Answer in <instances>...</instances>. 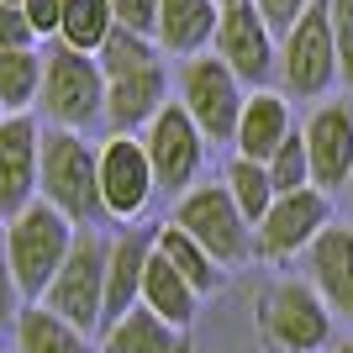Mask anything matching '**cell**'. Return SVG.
<instances>
[{"label": "cell", "instance_id": "7", "mask_svg": "<svg viewBox=\"0 0 353 353\" xmlns=\"http://www.w3.org/2000/svg\"><path fill=\"white\" fill-rule=\"evenodd\" d=\"M169 221H174L179 232H190L221 269L253 259V227H248V216L237 211L232 190H227L221 179H216V185H195V190H185L174 201V216H169Z\"/></svg>", "mask_w": 353, "mask_h": 353}, {"label": "cell", "instance_id": "30", "mask_svg": "<svg viewBox=\"0 0 353 353\" xmlns=\"http://www.w3.org/2000/svg\"><path fill=\"white\" fill-rule=\"evenodd\" d=\"M37 43H43V37L32 32L27 11L0 0V53H27V48H37Z\"/></svg>", "mask_w": 353, "mask_h": 353}, {"label": "cell", "instance_id": "24", "mask_svg": "<svg viewBox=\"0 0 353 353\" xmlns=\"http://www.w3.org/2000/svg\"><path fill=\"white\" fill-rule=\"evenodd\" d=\"M37 95H43V48L0 53V105H6V117H32Z\"/></svg>", "mask_w": 353, "mask_h": 353}, {"label": "cell", "instance_id": "33", "mask_svg": "<svg viewBox=\"0 0 353 353\" xmlns=\"http://www.w3.org/2000/svg\"><path fill=\"white\" fill-rule=\"evenodd\" d=\"M21 11H27V21H32V32L37 37H59V21H63V0H21Z\"/></svg>", "mask_w": 353, "mask_h": 353}, {"label": "cell", "instance_id": "27", "mask_svg": "<svg viewBox=\"0 0 353 353\" xmlns=\"http://www.w3.org/2000/svg\"><path fill=\"white\" fill-rule=\"evenodd\" d=\"M95 63H101L105 79H121V74L153 69V63H159V43H153V37H137V32H121V27H117V32L101 43Z\"/></svg>", "mask_w": 353, "mask_h": 353}, {"label": "cell", "instance_id": "5", "mask_svg": "<svg viewBox=\"0 0 353 353\" xmlns=\"http://www.w3.org/2000/svg\"><path fill=\"white\" fill-rule=\"evenodd\" d=\"M338 79L343 69H338L332 11H327V0H311L306 16L280 37V85L290 101H322Z\"/></svg>", "mask_w": 353, "mask_h": 353}, {"label": "cell", "instance_id": "18", "mask_svg": "<svg viewBox=\"0 0 353 353\" xmlns=\"http://www.w3.org/2000/svg\"><path fill=\"white\" fill-rule=\"evenodd\" d=\"M295 132V117H290V95L285 90H253L248 105H243V121H237V159H253V163H269L280 153V143Z\"/></svg>", "mask_w": 353, "mask_h": 353}, {"label": "cell", "instance_id": "26", "mask_svg": "<svg viewBox=\"0 0 353 353\" xmlns=\"http://www.w3.org/2000/svg\"><path fill=\"white\" fill-rule=\"evenodd\" d=\"M221 185L232 190V201H237V211L248 216V227H259V221H264V211L274 206V179H269L264 163H253V159H232Z\"/></svg>", "mask_w": 353, "mask_h": 353}, {"label": "cell", "instance_id": "19", "mask_svg": "<svg viewBox=\"0 0 353 353\" xmlns=\"http://www.w3.org/2000/svg\"><path fill=\"white\" fill-rule=\"evenodd\" d=\"M221 6L216 0H159V53L201 59L216 43Z\"/></svg>", "mask_w": 353, "mask_h": 353}, {"label": "cell", "instance_id": "22", "mask_svg": "<svg viewBox=\"0 0 353 353\" xmlns=\"http://www.w3.org/2000/svg\"><path fill=\"white\" fill-rule=\"evenodd\" d=\"M16 353H95L79 327L53 316L48 306H21L16 316Z\"/></svg>", "mask_w": 353, "mask_h": 353}, {"label": "cell", "instance_id": "39", "mask_svg": "<svg viewBox=\"0 0 353 353\" xmlns=\"http://www.w3.org/2000/svg\"><path fill=\"white\" fill-rule=\"evenodd\" d=\"M6 6H21V0H6Z\"/></svg>", "mask_w": 353, "mask_h": 353}, {"label": "cell", "instance_id": "35", "mask_svg": "<svg viewBox=\"0 0 353 353\" xmlns=\"http://www.w3.org/2000/svg\"><path fill=\"white\" fill-rule=\"evenodd\" d=\"M327 353H353V338H343V343H332Z\"/></svg>", "mask_w": 353, "mask_h": 353}, {"label": "cell", "instance_id": "21", "mask_svg": "<svg viewBox=\"0 0 353 353\" xmlns=\"http://www.w3.org/2000/svg\"><path fill=\"white\" fill-rule=\"evenodd\" d=\"M143 306L153 311V316H163L169 327H185V332H190L195 311H201V295H195L190 285H185V274L159 253V243H153V259H148V274H143Z\"/></svg>", "mask_w": 353, "mask_h": 353}, {"label": "cell", "instance_id": "13", "mask_svg": "<svg viewBox=\"0 0 353 353\" xmlns=\"http://www.w3.org/2000/svg\"><path fill=\"white\" fill-rule=\"evenodd\" d=\"M37 174H43V127L32 117L0 121V216L11 221L37 206Z\"/></svg>", "mask_w": 353, "mask_h": 353}, {"label": "cell", "instance_id": "20", "mask_svg": "<svg viewBox=\"0 0 353 353\" xmlns=\"http://www.w3.org/2000/svg\"><path fill=\"white\" fill-rule=\"evenodd\" d=\"M101 353H190V332H185V327H169L148 306H132L121 322L105 327Z\"/></svg>", "mask_w": 353, "mask_h": 353}, {"label": "cell", "instance_id": "1", "mask_svg": "<svg viewBox=\"0 0 353 353\" xmlns=\"http://www.w3.org/2000/svg\"><path fill=\"white\" fill-rule=\"evenodd\" d=\"M37 201H48L53 211L85 232L105 216L101 206V148L85 143V132H43V174H37Z\"/></svg>", "mask_w": 353, "mask_h": 353}, {"label": "cell", "instance_id": "32", "mask_svg": "<svg viewBox=\"0 0 353 353\" xmlns=\"http://www.w3.org/2000/svg\"><path fill=\"white\" fill-rule=\"evenodd\" d=\"M306 6H311V0H253V11L269 21V32H274V37H285V32L306 16Z\"/></svg>", "mask_w": 353, "mask_h": 353}, {"label": "cell", "instance_id": "12", "mask_svg": "<svg viewBox=\"0 0 353 353\" xmlns=\"http://www.w3.org/2000/svg\"><path fill=\"white\" fill-rule=\"evenodd\" d=\"M159 195L143 137H105L101 143V206L111 221H137Z\"/></svg>", "mask_w": 353, "mask_h": 353}, {"label": "cell", "instance_id": "8", "mask_svg": "<svg viewBox=\"0 0 353 353\" xmlns=\"http://www.w3.org/2000/svg\"><path fill=\"white\" fill-rule=\"evenodd\" d=\"M179 105L190 111V121L201 127L206 143H232L243 105H248V90L237 85V74L216 53H201V59L179 63Z\"/></svg>", "mask_w": 353, "mask_h": 353}, {"label": "cell", "instance_id": "6", "mask_svg": "<svg viewBox=\"0 0 353 353\" xmlns=\"http://www.w3.org/2000/svg\"><path fill=\"white\" fill-rule=\"evenodd\" d=\"M259 332L274 353H322L332 343V306L311 280H274L259 295Z\"/></svg>", "mask_w": 353, "mask_h": 353}, {"label": "cell", "instance_id": "28", "mask_svg": "<svg viewBox=\"0 0 353 353\" xmlns=\"http://www.w3.org/2000/svg\"><path fill=\"white\" fill-rule=\"evenodd\" d=\"M269 179H274V195H295V190H306L311 185V153H306V132L295 127L290 137L280 143V153L264 163Z\"/></svg>", "mask_w": 353, "mask_h": 353}, {"label": "cell", "instance_id": "36", "mask_svg": "<svg viewBox=\"0 0 353 353\" xmlns=\"http://www.w3.org/2000/svg\"><path fill=\"white\" fill-rule=\"evenodd\" d=\"M216 6H221V11H232V6H248V0H216Z\"/></svg>", "mask_w": 353, "mask_h": 353}, {"label": "cell", "instance_id": "14", "mask_svg": "<svg viewBox=\"0 0 353 353\" xmlns=\"http://www.w3.org/2000/svg\"><path fill=\"white\" fill-rule=\"evenodd\" d=\"M306 132V153H311V185L316 190H348L353 174V101H322L311 111Z\"/></svg>", "mask_w": 353, "mask_h": 353}, {"label": "cell", "instance_id": "9", "mask_svg": "<svg viewBox=\"0 0 353 353\" xmlns=\"http://www.w3.org/2000/svg\"><path fill=\"white\" fill-rule=\"evenodd\" d=\"M332 227V195L306 185L295 195H274V206L253 227V259H295Z\"/></svg>", "mask_w": 353, "mask_h": 353}, {"label": "cell", "instance_id": "23", "mask_svg": "<svg viewBox=\"0 0 353 353\" xmlns=\"http://www.w3.org/2000/svg\"><path fill=\"white\" fill-rule=\"evenodd\" d=\"M159 253L179 269V274H185V285H190L201 301H206L211 290H221V274H227V269H221V264L211 259L206 248H201V243H195L190 232H179L174 221H163V227H159Z\"/></svg>", "mask_w": 353, "mask_h": 353}, {"label": "cell", "instance_id": "4", "mask_svg": "<svg viewBox=\"0 0 353 353\" xmlns=\"http://www.w3.org/2000/svg\"><path fill=\"white\" fill-rule=\"evenodd\" d=\"M105 264H111V237L85 227V232L74 237L59 280L48 285V295L37 306H48L53 316H63L69 327H79L90 338L95 327H105Z\"/></svg>", "mask_w": 353, "mask_h": 353}, {"label": "cell", "instance_id": "17", "mask_svg": "<svg viewBox=\"0 0 353 353\" xmlns=\"http://www.w3.org/2000/svg\"><path fill=\"white\" fill-rule=\"evenodd\" d=\"M306 280L316 285L332 316L353 322V227H327L306 248Z\"/></svg>", "mask_w": 353, "mask_h": 353}, {"label": "cell", "instance_id": "31", "mask_svg": "<svg viewBox=\"0 0 353 353\" xmlns=\"http://www.w3.org/2000/svg\"><path fill=\"white\" fill-rule=\"evenodd\" d=\"M332 11V37H338V69H343V85L353 90V0H327Z\"/></svg>", "mask_w": 353, "mask_h": 353}, {"label": "cell", "instance_id": "3", "mask_svg": "<svg viewBox=\"0 0 353 353\" xmlns=\"http://www.w3.org/2000/svg\"><path fill=\"white\" fill-rule=\"evenodd\" d=\"M43 105L48 127L59 132H90L95 121H105V74L95 63V53L53 43L43 53Z\"/></svg>", "mask_w": 353, "mask_h": 353}, {"label": "cell", "instance_id": "37", "mask_svg": "<svg viewBox=\"0 0 353 353\" xmlns=\"http://www.w3.org/2000/svg\"><path fill=\"white\" fill-rule=\"evenodd\" d=\"M348 201H353V174H348Z\"/></svg>", "mask_w": 353, "mask_h": 353}, {"label": "cell", "instance_id": "34", "mask_svg": "<svg viewBox=\"0 0 353 353\" xmlns=\"http://www.w3.org/2000/svg\"><path fill=\"white\" fill-rule=\"evenodd\" d=\"M16 316H21V290H16V280H11V264L0 259V332L16 327Z\"/></svg>", "mask_w": 353, "mask_h": 353}, {"label": "cell", "instance_id": "25", "mask_svg": "<svg viewBox=\"0 0 353 353\" xmlns=\"http://www.w3.org/2000/svg\"><path fill=\"white\" fill-rule=\"evenodd\" d=\"M117 32L111 0H63V21H59V43L79 48V53H101V43Z\"/></svg>", "mask_w": 353, "mask_h": 353}, {"label": "cell", "instance_id": "29", "mask_svg": "<svg viewBox=\"0 0 353 353\" xmlns=\"http://www.w3.org/2000/svg\"><path fill=\"white\" fill-rule=\"evenodd\" d=\"M111 16H117L121 32H137V37L159 43V0H111Z\"/></svg>", "mask_w": 353, "mask_h": 353}, {"label": "cell", "instance_id": "10", "mask_svg": "<svg viewBox=\"0 0 353 353\" xmlns=\"http://www.w3.org/2000/svg\"><path fill=\"white\" fill-rule=\"evenodd\" d=\"M211 53L237 74V85H243V90H269V79L280 74V37L269 32L264 16L253 11V0H248V6L221 11Z\"/></svg>", "mask_w": 353, "mask_h": 353}, {"label": "cell", "instance_id": "38", "mask_svg": "<svg viewBox=\"0 0 353 353\" xmlns=\"http://www.w3.org/2000/svg\"><path fill=\"white\" fill-rule=\"evenodd\" d=\"M0 237H6V216H0Z\"/></svg>", "mask_w": 353, "mask_h": 353}, {"label": "cell", "instance_id": "11", "mask_svg": "<svg viewBox=\"0 0 353 353\" xmlns=\"http://www.w3.org/2000/svg\"><path fill=\"white\" fill-rule=\"evenodd\" d=\"M143 148H148V163H153V179H159L163 195L179 201L185 190H195V174L206 163V137H201V127L190 121V111L179 101L163 105V117L143 132Z\"/></svg>", "mask_w": 353, "mask_h": 353}, {"label": "cell", "instance_id": "16", "mask_svg": "<svg viewBox=\"0 0 353 353\" xmlns=\"http://www.w3.org/2000/svg\"><path fill=\"white\" fill-rule=\"evenodd\" d=\"M153 243H159V227H153V232L127 227L121 237H111V264H105V327L121 322L132 306H143V274H148V259H153Z\"/></svg>", "mask_w": 353, "mask_h": 353}, {"label": "cell", "instance_id": "2", "mask_svg": "<svg viewBox=\"0 0 353 353\" xmlns=\"http://www.w3.org/2000/svg\"><path fill=\"white\" fill-rule=\"evenodd\" d=\"M74 237H79V227H74L63 211H53L48 201H37V206H27L21 216L6 221V264H11V280L16 290H21V301H43L48 285L59 280L63 259H69Z\"/></svg>", "mask_w": 353, "mask_h": 353}, {"label": "cell", "instance_id": "40", "mask_svg": "<svg viewBox=\"0 0 353 353\" xmlns=\"http://www.w3.org/2000/svg\"><path fill=\"white\" fill-rule=\"evenodd\" d=\"M0 121H6V105H0Z\"/></svg>", "mask_w": 353, "mask_h": 353}, {"label": "cell", "instance_id": "15", "mask_svg": "<svg viewBox=\"0 0 353 353\" xmlns=\"http://www.w3.org/2000/svg\"><path fill=\"white\" fill-rule=\"evenodd\" d=\"M163 105H169V69L163 63L105 79V127H111V137H143L163 117Z\"/></svg>", "mask_w": 353, "mask_h": 353}]
</instances>
